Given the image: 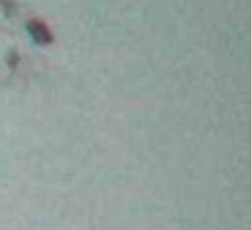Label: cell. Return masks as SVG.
Segmentation results:
<instances>
[{"instance_id":"obj_1","label":"cell","mask_w":251,"mask_h":230,"mask_svg":"<svg viewBox=\"0 0 251 230\" xmlns=\"http://www.w3.org/2000/svg\"><path fill=\"white\" fill-rule=\"evenodd\" d=\"M30 30H33V35H35V38H38V41H44V44H49V33H46V30H44V25H30Z\"/></svg>"}]
</instances>
